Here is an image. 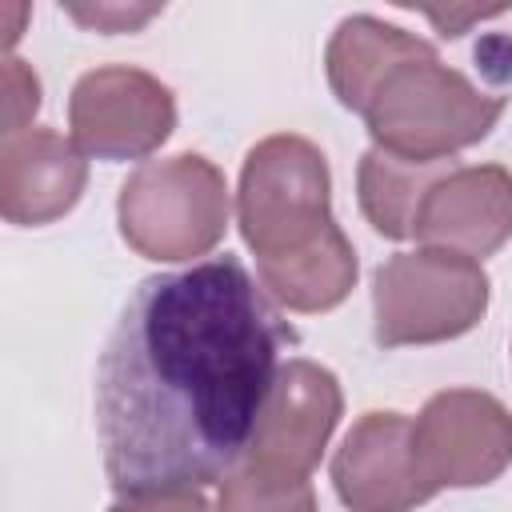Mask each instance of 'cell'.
<instances>
[{"mask_svg":"<svg viewBox=\"0 0 512 512\" xmlns=\"http://www.w3.org/2000/svg\"><path fill=\"white\" fill-rule=\"evenodd\" d=\"M376 148L412 160H452L460 148L480 144L504 116V96L476 88L460 68L440 56L396 64L368 108L360 112Z\"/></svg>","mask_w":512,"mask_h":512,"instance_id":"cell-2","label":"cell"},{"mask_svg":"<svg viewBox=\"0 0 512 512\" xmlns=\"http://www.w3.org/2000/svg\"><path fill=\"white\" fill-rule=\"evenodd\" d=\"M500 12H508V8H480V12H476V8H468V12H452V8H448V12H432V8H428L424 16L440 28V36H464V28H468L472 20H488V16H500Z\"/></svg>","mask_w":512,"mask_h":512,"instance_id":"cell-19","label":"cell"},{"mask_svg":"<svg viewBox=\"0 0 512 512\" xmlns=\"http://www.w3.org/2000/svg\"><path fill=\"white\" fill-rule=\"evenodd\" d=\"M216 512H320L312 480L272 476L252 464H236L216 492Z\"/></svg>","mask_w":512,"mask_h":512,"instance_id":"cell-15","label":"cell"},{"mask_svg":"<svg viewBox=\"0 0 512 512\" xmlns=\"http://www.w3.org/2000/svg\"><path fill=\"white\" fill-rule=\"evenodd\" d=\"M236 224L244 244L256 252V264L320 244L336 228L324 152L296 132L256 140L240 168Z\"/></svg>","mask_w":512,"mask_h":512,"instance_id":"cell-4","label":"cell"},{"mask_svg":"<svg viewBox=\"0 0 512 512\" xmlns=\"http://www.w3.org/2000/svg\"><path fill=\"white\" fill-rule=\"evenodd\" d=\"M340 416H344V392L336 372L316 360L292 356L280 364L272 380V392L260 408L252 444L240 464H252L272 476L308 480Z\"/></svg>","mask_w":512,"mask_h":512,"instance_id":"cell-8","label":"cell"},{"mask_svg":"<svg viewBox=\"0 0 512 512\" xmlns=\"http://www.w3.org/2000/svg\"><path fill=\"white\" fill-rule=\"evenodd\" d=\"M64 12L76 24L112 36V32H136V28H144L152 16L164 12V4H64Z\"/></svg>","mask_w":512,"mask_h":512,"instance_id":"cell-17","label":"cell"},{"mask_svg":"<svg viewBox=\"0 0 512 512\" xmlns=\"http://www.w3.org/2000/svg\"><path fill=\"white\" fill-rule=\"evenodd\" d=\"M412 452L432 492L484 488L512 468V412L480 388L432 392L412 420Z\"/></svg>","mask_w":512,"mask_h":512,"instance_id":"cell-6","label":"cell"},{"mask_svg":"<svg viewBox=\"0 0 512 512\" xmlns=\"http://www.w3.org/2000/svg\"><path fill=\"white\" fill-rule=\"evenodd\" d=\"M456 160H412L384 148H368L356 164V200L364 220L384 240H408L416 236V216L428 196V188L452 172Z\"/></svg>","mask_w":512,"mask_h":512,"instance_id":"cell-13","label":"cell"},{"mask_svg":"<svg viewBox=\"0 0 512 512\" xmlns=\"http://www.w3.org/2000/svg\"><path fill=\"white\" fill-rule=\"evenodd\" d=\"M88 184V160L56 128H28L0 144V216L40 228L68 216Z\"/></svg>","mask_w":512,"mask_h":512,"instance_id":"cell-11","label":"cell"},{"mask_svg":"<svg viewBox=\"0 0 512 512\" xmlns=\"http://www.w3.org/2000/svg\"><path fill=\"white\" fill-rule=\"evenodd\" d=\"M68 128L84 156L144 160L172 136L176 96L136 64H100L72 84Z\"/></svg>","mask_w":512,"mask_h":512,"instance_id":"cell-7","label":"cell"},{"mask_svg":"<svg viewBox=\"0 0 512 512\" xmlns=\"http://www.w3.org/2000/svg\"><path fill=\"white\" fill-rule=\"evenodd\" d=\"M424 248H448L472 260L512 240V172L504 164H456L444 172L416 216Z\"/></svg>","mask_w":512,"mask_h":512,"instance_id":"cell-10","label":"cell"},{"mask_svg":"<svg viewBox=\"0 0 512 512\" xmlns=\"http://www.w3.org/2000/svg\"><path fill=\"white\" fill-rule=\"evenodd\" d=\"M256 272H260L264 292L280 308H288V312H332L356 288L360 260H356V248H352L348 232L336 224L320 244H312L296 256H284V260H264V264H256Z\"/></svg>","mask_w":512,"mask_h":512,"instance_id":"cell-14","label":"cell"},{"mask_svg":"<svg viewBox=\"0 0 512 512\" xmlns=\"http://www.w3.org/2000/svg\"><path fill=\"white\" fill-rule=\"evenodd\" d=\"M432 52L436 48L424 36L404 32L380 16H368V12L344 16L336 24V32L328 36V48H324L328 88L348 112H364L372 92L380 88V80L396 64L416 60V56H432Z\"/></svg>","mask_w":512,"mask_h":512,"instance_id":"cell-12","label":"cell"},{"mask_svg":"<svg viewBox=\"0 0 512 512\" xmlns=\"http://www.w3.org/2000/svg\"><path fill=\"white\" fill-rule=\"evenodd\" d=\"M296 344L280 304L236 256L132 288L96 364V436L120 496L220 484L248 452Z\"/></svg>","mask_w":512,"mask_h":512,"instance_id":"cell-1","label":"cell"},{"mask_svg":"<svg viewBox=\"0 0 512 512\" xmlns=\"http://www.w3.org/2000/svg\"><path fill=\"white\" fill-rule=\"evenodd\" d=\"M228 212V180L200 152L144 160L116 196V224L124 244L156 264H200V256L224 240Z\"/></svg>","mask_w":512,"mask_h":512,"instance_id":"cell-3","label":"cell"},{"mask_svg":"<svg viewBox=\"0 0 512 512\" xmlns=\"http://www.w3.org/2000/svg\"><path fill=\"white\" fill-rule=\"evenodd\" d=\"M40 108V80L20 56H4V140L28 132L24 124Z\"/></svg>","mask_w":512,"mask_h":512,"instance_id":"cell-16","label":"cell"},{"mask_svg":"<svg viewBox=\"0 0 512 512\" xmlns=\"http://www.w3.org/2000/svg\"><path fill=\"white\" fill-rule=\"evenodd\" d=\"M492 280L480 260L448 248L388 256L372 276V336L380 348L444 344L488 312Z\"/></svg>","mask_w":512,"mask_h":512,"instance_id":"cell-5","label":"cell"},{"mask_svg":"<svg viewBox=\"0 0 512 512\" xmlns=\"http://www.w3.org/2000/svg\"><path fill=\"white\" fill-rule=\"evenodd\" d=\"M108 512H212L200 488H180V492H136L120 496Z\"/></svg>","mask_w":512,"mask_h":512,"instance_id":"cell-18","label":"cell"},{"mask_svg":"<svg viewBox=\"0 0 512 512\" xmlns=\"http://www.w3.org/2000/svg\"><path fill=\"white\" fill-rule=\"evenodd\" d=\"M332 488L348 512H412L436 492L416 468L412 420L404 412H364L332 456Z\"/></svg>","mask_w":512,"mask_h":512,"instance_id":"cell-9","label":"cell"}]
</instances>
